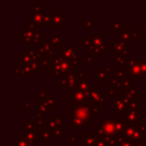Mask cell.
<instances>
[{"mask_svg": "<svg viewBox=\"0 0 146 146\" xmlns=\"http://www.w3.org/2000/svg\"><path fill=\"white\" fill-rule=\"evenodd\" d=\"M54 45L51 44L50 41H42L40 44L36 45V51L40 55L41 58H51L55 55Z\"/></svg>", "mask_w": 146, "mask_h": 146, "instance_id": "30bf717a", "label": "cell"}, {"mask_svg": "<svg viewBox=\"0 0 146 146\" xmlns=\"http://www.w3.org/2000/svg\"><path fill=\"white\" fill-rule=\"evenodd\" d=\"M136 146H146V144H145V142H137Z\"/></svg>", "mask_w": 146, "mask_h": 146, "instance_id": "ee69618b", "label": "cell"}, {"mask_svg": "<svg viewBox=\"0 0 146 146\" xmlns=\"http://www.w3.org/2000/svg\"><path fill=\"white\" fill-rule=\"evenodd\" d=\"M68 99L72 101L73 104H78V105H90L91 104L87 94L76 89L69 92Z\"/></svg>", "mask_w": 146, "mask_h": 146, "instance_id": "9c48e42d", "label": "cell"}, {"mask_svg": "<svg viewBox=\"0 0 146 146\" xmlns=\"http://www.w3.org/2000/svg\"><path fill=\"white\" fill-rule=\"evenodd\" d=\"M95 122V115L90 111L89 105L70 104L68 106V125L74 132H81Z\"/></svg>", "mask_w": 146, "mask_h": 146, "instance_id": "6da1fadb", "label": "cell"}, {"mask_svg": "<svg viewBox=\"0 0 146 146\" xmlns=\"http://www.w3.org/2000/svg\"><path fill=\"white\" fill-rule=\"evenodd\" d=\"M92 84L93 82L91 81V78L88 77L86 75V73L82 72L81 75L79 76V79H78V83L77 86H76V90H79L81 92H84L88 95L89 91L91 90Z\"/></svg>", "mask_w": 146, "mask_h": 146, "instance_id": "4fadbf2b", "label": "cell"}, {"mask_svg": "<svg viewBox=\"0 0 146 146\" xmlns=\"http://www.w3.org/2000/svg\"><path fill=\"white\" fill-rule=\"evenodd\" d=\"M124 70L127 72V74L131 77L137 76V77H142L141 66H140V60L136 59H128L126 63V68Z\"/></svg>", "mask_w": 146, "mask_h": 146, "instance_id": "7c38bea8", "label": "cell"}, {"mask_svg": "<svg viewBox=\"0 0 146 146\" xmlns=\"http://www.w3.org/2000/svg\"><path fill=\"white\" fill-rule=\"evenodd\" d=\"M82 61V55H77V56H75L73 59H71V63H72V66L73 68H76V67H79L78 66V64H80Z\"/></svg>", "mask_w": 146, "mask_h": 146, "instance_id": "836d02e7", "label": "cell"}, {"mask_svg": "<svg viewBox=\"0 0 146 146\" xmlns=\"http://www.w3.org/2000/svg\"><path fill=\"white\" fill-rule=\"evenodd\" d=\"M139 95H141V91L138 90L137 87H131L130 89L122 92V96H123L126 100H128L129 103L137 100V96H139Z\"/></svg>", "mask_w": 146, "mask_h": 146, "instance_id": "44dd1931", "label": "cell"}, {"mask_svg": "<svg viewBox=\"0 0 146 146\" xmlns=\"http://www.w3.org/2000/svg\"><path fill=\"white\" fill-rule=\"evenodd\" d=\"M36 31H33L32 29H30L28 26L23 28V30L21 32H19L18 37L19 40L23 41L24 45H32L33 44V35Z\"/></svg>", "mask_w": 146, "mask_h": 146, "instance_id": "e0dca14e", "label": "cell"}, {"mask_svg": "<svg viewBox=\"0 0 146 146\" xmlns=\"http://www.w3.org/2000/svg\"><path fill=\"white\" fill-rule=\"evenodd\" d=\"M97 134L95 132H82L81 146H95Z\"/></svg>", "mask_w": 146, "mask_h": 146, "instance_id": "d6986e66", "label": "cell"}, {"mask_svg": "<svg viewBox=\"0 0 146 146\" xmlns=\"http://www.w3.org/2000/svg\"><path fill=\"white\" fill-rule=\"evenodd\" d=\"M14 76L17 77H27V76H31V74L33 73V71L26 65H20L19 63H17L14 65Z\"/></svg>", "mask_w": 146, "mask_h": 146, "instance_id": "ffe728a7", "label": "cell"}, {"mask_svg": "<svg viewBox=\"0 0 146 146\" xmlns=\"http://www.w3.org/2000/svg\"><path fill=\"white\" fill-rule=\"evenodd\" d=\"M40 134H41V139L44 140V141H48L51 138V136H53V133L51 131H49L48 129H46L45 127L41 128L40 130Z\"/></svg>", "mask_w": 146, "mask_h": 146, "instance_id": "83f0119b", "label": "cell"}, {"mask_svg": "<svg viewBox=\"0 0 146 146\" xmlns=\"http://www.w3.org/2000/svg\"><path fill=\"white\" fill-rule=\"evenodd\" d=\"M37 128V124L31 120V118H28L25 123H23V134L25 133H35Z\"/></svg>", "mask_w": 146, "mask_h": 146, "instance_id": "603a6c76", "label": "cell"}, {"mask_svg": "<svg viewBox=\"0 0 146 146\" xmlns=\"http://www.w3.org/2000/svg\"><path fill=\"white\" fill-rule=\"evenodd\" d=\"M105 48L109 50H113L117 56H128L132 54V50H128L127 45L120 41H107L105 42Z\"/></svg>", "mask_w": 146, "mask_h": 146, "instance_id": "ba28073f", "label": "cell"}, {"mask_svg": "<svg viewBox=\"0 0 146 146\" xmlns=\"http://www.w3.org/2000/svg\"><path fill=\"white\" fill-rule=\"evenodd\" d=\"M111 95L109 91H101L99 86H96V84L93 82L91 90L88 93V97L90 99L91 104L94 105H102L105 103V96Z\"/></svg>", "mask_w": 146, "mask_h": 146, "instance_id": "8992f818", "label": "cell"}, {"mask_svg": "<svg viewBox=\"0 0 146 146\" xmlns=\"http://www.w3.org/2000/svg\"><path fill=\"white\" fill-rule=\"evenodd\" d=\"M145 114H146V113H145Z\"/></svg>", "mask_w": 146, "mask_h": 146, "instance_id": "f6af8a7d", "label": "cell"}, {"mask_svg": "<svg viewBox=\"0 0 146 146\" xmlns=\"http://www.w3.org/2000/svg\"><path fill=\"white\" fill-rule=\"evenodd\" d=\"M90 111L95 115V114H100L101 113V108H100V105H94V104H90Z\"/></svg>", "mask_w": 146, "mask_h": 146, "instance_id": "d590c367", "label": "cell"}, {"mask_svg": "<svg viewBox=\"0 0 146 146\" xmlns=\"http://www.w3.org/2000/svg\"><path fill=\"white\" fill-rule=\"evenodd\" d=\"M63 40H64V38L62 36H60L59 32H55L54 35L50 37V43L54 45V46H56V45L61 46V45H63Z\"/></svg>", "mask_w": 146, "mask_h": 146, "instance_id": "cb8c5ba5", "label": "cell"}, {"mask_svg": "<svg viewBox=\"0 0 146 146\" xmlns=\"http://www.w3.org/2000/svg\"><path fill=\"white\" fill-rule=\"evenodd\" d=\"M49 14L51 16V27H62L68 22V14L61 9H51Z\"/></svg>", "mask_w": 146, "mask_h": 146, "instance_id": "52a82bcc", "label": "cell"}, {"mask_svg": "<svg viewBox=\"0 0 146 146\" xmlns=\"http://www.w3.org/2000/svg\"><path fill=\"white\" fill-rule=\"evenodd\" d=\"M95 146H114V145L109 144L104 138L98 137L97 136V139H96V142H95Z\"/></svg>", "mask_w": 146, "mask_h": 146, "instance_id": "1f68e13d", "label": "cell"}, {"mask_svg": "<svg viewBox=\"0 0 146 146\" xmlns=\"http://www.w3.org/2000/svg\"><path fill=\"white\" fill-rule=\"evenodd\" d=\"M141 35L146 37V22L141 23Z\"/></svg>", "mask_w": 146, "mask_h": 146, "instance_id": "b9f144b4", "label": "cell"}, {"mask_svg": "<svg viewBox=\"0 0 146 146\" xmlns=\"http://www.w3.org/2000/svg\"><path fill=\"white\" fill-rule=\"evenodd\" d=\"M122 28V25H121V22H119V20H118V18H115L113 20V22L110 23V26H109V30L111 31H119L120 29Z\"/></svg>", "mask_w": 146, "mask_h": 146, "instance_id": "f1b7e54d", "label": "cell"}, {"mask_svg": "<svg viewBox=\"0 0 146 146\" xmlns=\"http://www.w3.org/2000/svg\"><path fill=\"white\" fill-rule=\"evenodd\" d=\"M100 126L101 129L109 136H116L120 132L123 131L124 127L126 126V122L122 119H113V118H108L100 119Z\"/></svg>", "mask_w": 146, "mask_h": 146, "instance_id": "3957f363", "label": "cell"}, {"mask_svg": "<svg viewBox=\"0 0 146 146\" xmlns=\"http://www.w3.org/2000/svg\"><path fill=\"white\" fill-rule=\"evenodd\" d=\"M68 144L70 146H78L77 145V138L74 136H70L68 139Z\"/></svg>", "mask_w": 146, "mask_h": 146, "instance_id": "f35d334b", "label": "cell"}, {"mask_svg": "<svg viewBox=\"0 0 146 146\" xmlns=\"http://www.w3.org/2000/svg\"><path fill=\"white\" fill-rule=\"evenodd\" d=\"M82 26L86 27L87 31L91 30L92 27H94L96 25V21L95 19H86V18H82Z\"/></svg>", "mask_w": 146, "mask_h": 146, "instance_id": "4316f807", "label": "cell"}, {"mask_svg": "<svg viewBox=\"0 0 146 146\" xmlns=\"http://www.w3.org/2000/svg\"><path fill=\"white\" fill-rule=\"evenodd\" d=\"M31 103H32V102H31L30 100H25V101H23V107L31 108Z\"/></svg>", "mask_w": 146, "mask_h": 146, "instance_id": "7bdbcfd3", "label": "cell"}, {"mask_svg": "<svg viewBox=\"0 0 146 146\" xmlns=\"http://www.w3.org/2000/svg\"><path fill=\"white\" fill-rule=\"evenodd\" d=\"M73 68L71 60L65 59L61 57L60 55H54L51 58V67L50 70V77H62L70 72Z\"/></svg>", "mask_w": 146, "mask_h": 146, "instance_id": "7a4b0ae2", "label": "cell"}, {"mask_svg": "<svg viewBox=\"0 0 146 146\" xmlns=\"http://www.w3.org/2000/svg\"><path fill=\"white\" fill-rule=\"evenodd\" d=\"M95 72H96V79L95 81L98 82V81H110V76H109V71L105 68H97L95 69Z\"/></svg>", "mask_w": 146, "mask_h": 146, "instance_id": "7402d4cb", "label": "cell"}, {"mask_svg": "<svg viewBox=\"0 0 146 146\" xmlns=\"http://www.w3.org/2000/svg\"><path fill=\"white\" fill-rule=\"evenodd\" d=\"M28 142L24 137H14V146H28Z\"/></svg>", "mask_w": 146, "mask_h": 146, "instance_id": "4dcf8cb0", "label": "cell"}, {"mask_svg": "<svg viewBox=\"0 0 146 146\" xmlns=\"http://www.w3.org/2000/svg\"><path fill=\"white\" fill-rule=\"evenodd\" d=\"M77 45H61L59 48V55L65 59L71 60L77 56Z\"/></svg>", "mask_w": 146, "mask_h": 146, "instance_id": "9a60e30c", "label": "cell"}, {"mask_svg": "<svg viewBox=\"0 0 146 146\" xmlns=\"http://www.w3.org/2000/svg\"><path fill=\"white\" fill-rule=\"evenodd\" d=\"M131 39H132V40L140 41V40H141V39H142L141 32H134V31H132V34H131Z\"/></svg>", "mask_w": 146, "mask_h": 146, "instance_id": "74e56055", "label": "cell"}, {"mask_svg": "<svg viewBox=\"0 0 146 146\" xmlns=\"http://www.w3.org/2000/svg\"><path fill=\"white\" fill-rule=\"evenodd\" d=\"M129 101L126 100L123 96L117 95L114 96V106H113V112L114 113H124L129 105Z\"/></svg>", "mask_w": 146, "mask_h": 146, "instance_id": "2e32d148", "label": "cell"}, {"mask_svg": "<svg viewBox=\"0 0 146 146\" xmlns=\"http://www.w3.org/2000/svg\"><path fill=\"white\" fill-rule=\"evenodd\" d=\"M136 144H137V142H135V141L126 140V141H124L122 144H120L119 146H136Z\"/></svg>", "mask_w": 146, "mask_h": 146, "instance_id": "ab89813d", "label": "cell"}, {"mask_svg": "<svg viewBox=\"0 0 146 146\" xmlns=\"http://www.w3.org/2000/svg\"><path fill=\"white\" fill-rule=\"evenodd\" d=\"M132 28L131 27H122L119 31H118V36H119V41L124 44L132 45V39H131V34H132Z\"/></svg>", "mask_w": 146, "mask_h": 146, "instance_id": "ac0fdd59", "label": "cell"}, {"mask_svg": "<svg viewBox=\"0 0 146 146\" xmlns=\"http://www.w3.org/2000/svg\"><path fill=\"white\" fill-rule=\"evenodd\" d=\"M91 36H82L81 39V48L83 50H89L91 48Z\"/></svg>", "mask_w": 146, "mask_h": 146, "instance_id": "d4e9b609", "label": "cell"}, {"mask_svg": "<svg viewBox=\"0 0 146 146\" xmlns=\"http://www.w3.org/2000/svg\"><path fill=\"white\" fill-rule=\"evenodd\" d=\"M33 44H40L41 42H42V39H41V33L39 32V31H36V32L34 33V35H33Z\"/></svg>", "mask_w": 146, "mask_h": 146, "instance_id": "e575fe53", "label": "cell"}, {"mask_svg": "<svg viewBox=\"0 0 146 146\" xmlns=\"http://www.w3.org/2000/svg\"><path fill=\"white\" fill-rule=\"evenodd\" d=\"M126 140H131L135 142H145L146 133L140 128L139 124H127L124 127L123 131L120 132Z\"/></svg>", "mask_w": 146, "mask_h": 146, "instance_id": "5b68a950", "label": "cell"}, {"mask_svg": "<svg viewBox=\"0 0 146 146\" xmlns=\"http://www.w3.org/2000/svg\"><path fill=\"white\" fill-rule=\"evenodd\" d=\"M63 131H64V128L63 127H60L55 130V131H53V137H54L55 141H59V139H60V137L63 134Z\"/></svg>", "mask_w": 146, "mask_h": 146, "instance_id": "d6a6232c", "label": "cell"}, {"mask_svg": "<svg viewBox=\"0 0 146 146\" xmlns=\"http://www.w3.org/2000/svg\"><path fill=\"white\" fill-rule=\"evenodd\" d=\"M81 73L82 69L80 67H76V68L72 69L68 74L62 76V77H59V85L62 86L65 91L70 92L75 90Z\"/></svg>", "mask_w": 146, "mask_h": 146, "instance_id": "277c9868", "label": "cell"}, {"mask_svg": "<svg viewBox=\"0 0 146 146\" xmlns=\"http://www.w3.org/2000/svg\"><path fill=\"white\" fill-rule=\"evenodd\" d=\"M46 121L47 119L45 118L44 115H42V114H36V124L37 125H39L41 128H43L45 126V124H46Z\"/></svg>", "mask_w": 146, "mask_h": 146, "instance_id": "f546056e", "label": "cell"}, {"mask_svg": "<svg viewBox=\"0 0 146 146\" xmlns=\"http://www.w3.org/2000/svg\"><path fill=\"white\" fill-rule=\"evenodd\" d=\"M141 111L132 109H126L123 113V120L127 124H140L141 122Z\"/></svg>", "mask_w": 146, "mask_h": 146, "instance_id": "5bb4252c", "label": "cell"}, {"mask_svg": "<svg viewBox=\"0 0 146 146\" xmlns=\"http://www.w3.org/2000/svg\"><path fill=\"white\" fill-rule=\"evenodd\" d=\"M63 118H64L63 114H51L50 118L47 119L44 127L53 133V131L56 129L63 127Z\"/></svg>", "mask_w": 146, "mask_h": 146, "instance_id": "8fae6325", "label": "cell"}, {"mask_svg": "<svg viewBox=\"0 0 146 146\" xmlns=\"http://www.w3.org/2000/svg\"><path fill=\"white\" fill-rule=\"evenodd\" d=\"M36 101H37V105L40 104L41 102H43L44 100H46L47 98L50 97V92L49 91H37L36 94Z\"/></svg>", "mask_w": 146, "mask_h": 146, "instance_id": "484cf974", "label": "cell"}, {"mask_svg": "<svg viewBox=\"0 0 146 146\" xmlns=\"http://www.w3.org/2000/svg\"><path fill=\"white\" fill-rule=\"evenodd\" d=\"M140 66H141L142 77H143V76H145L146 77V58L141 59V60H140Z\"/></svg>", "mask_w": 146, "mask_h": 146, "instance_id": "8d00e7d4", "label": "cell"}, {"mask_svg": "<svg viewBox=\"0 0 146 146\" xmlns=\"http://www.w3.org/2000/svg\"><path fill=\"white\" fill-rule=\"evenodd\" d=\"M86 61H87V63H94L95 62V56L93 54H87Z\"/></svg>", "mask_w": 146, "mask_h": 146, "instance_id": "60d3db41", "label": "cell"}]
</instances>
